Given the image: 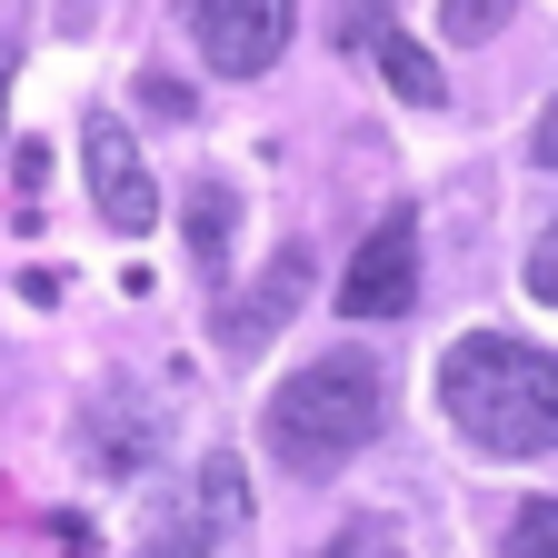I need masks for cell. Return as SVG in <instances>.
I'll list each match as a JSON object with an SVG mask.
<instances>
[{
    "instance_id": "8992f818",
    "label": "cell",
    "mask_w": 558,
    "mask_h": 558,
    "mask_svg": "<svg viewBox=\"0 0 558 558\" xmlns=\"http://www.w3.org/2000/svg\"><path fill=\"white\" fill-rule=\"evenodd\" d=\"M81 170H90V199H100V220L110 230H150L160 220V190H150V170H140V140H130V120H81Z\"/></svg>"
},
{
    "instance_id": "8fae6325",
    "label": "cell",
    "mask_w": 558,
    "mask_h": 558,
    "mask_svg": "<svg viewBox=\"0 0 558 558\" xmlns=\"http://www.w3.org/2000/svg\"><path fill=\"white\" fill-rule=\"evenodd\" d=\"M499 548H509V558H558V499H529Z\"/></svg>"
},
{
    "instance_id": "277c9868",
    "label": "cell",
    "mask_w": 558,
    "mask_h": 558,
    "mask_svg": "<svg viewBox=\"0 0 558 558\" xmlns=\"http://www.w3.org/2000/svg\"><path fill=\"white\" fill-rule=\"evenodd\" d=\"M300 300H310V240H279V250H269V269L250 279V290L209 310V339H220L230 360H259V349L300 319Z\"/></svg>"
},
{
    "instance_id": "5b68a950",
    "label": "cell",
    "mask_w": 558,
    "mask_h": 558,
    "mask_svg": "<svg viewBox=\"0 0 558 558\" xmlns=\"http://www.w3.org/2000/svg\"><path fill=\"white\" fill-rule=\"evenodd\" d=\"M190 31H199V60L220 70V81H259V70L290 50V11H279V0H199Z\"/></svg>"
},
{
    "instance_id": "30bf717a",
    "label": "cell",
    "mask_w": 558,
    "mask_h": 558,
    "mask_svg": "<svg viewBox=\"0 0 558 558\" xmlns=\"http://www.w3.org/2000/svg\"><path fill=\"white\" fill-rule=\"evenodd\" d=\"M379 70H389V90H399L409 110H439V100H449V81H439V60L418 50V40H399V31L379 40Z\"/></svg>"
},
{
    "instance_id": "3957f363",
    "label": "cell",
    "mask_w": 558,
    "mask_h": 558,
    "mask_svg": "<svg viewBox=\"0 0 558 558\" xmlns=\"http://www.w3.org/2000/svg\"><path fill=\"white\" fill-rule=\"evenodd\" d=\"M409 300H418V209L399 199V209L369 220V240L349 250V269H339V319H409Z\"/></svg>"
},
{
    "instance_id": "ac0fdd59",
    "label": "cell",
    "mask_w": 558,
    "mask_h": 558,
    "mask_svg": "<svg viewBox=\"0 0 558 558\" xmlns=\"http://www.w3.org/2000/svg\"><path fill=\"white\" fill-rule=\"evenodd\" d=\"M50 538H60V548H70V558H100V529H90V519H60V529H50Z\"/></svg>"
},
{
    "instance_id": "9c48e42d",
    "label": "cell",
    "mask_w": 558,
    "mask_h": 558,
    "mask_svg": "<svg viewBox=\"0 0 558 558\" xmlns=\"http://www.w3.org/2000/svg\"><path fill=\"white\" fill-rule=\"evenodd\" d=\"M230 180H190V259L199 279H230Z\"/></svg>"
},
{
    "instance_id": "52a82bcc",
    "label": "cell",
    "mask_w": 558,
    "mask_h": 558,
    "mask_svg": "<svg viewBox=\"0 0 558 558\" xmlns=\"http://www.w3.org/2000/svg\"><path fill=\"white\" fill-rule=\"evenodd\" d=\"M190 529H199L209 548L250 538V478H240V459H230V449H209V459H199V499H190Z\"/></svg>"
},
{
    "instance_id": "d6986e66",
    "label": "cell",
    "mask_w": 558,
    "mask_h": 558,
    "mask_svg": "<svg viewBox=\"0 0 558 558\" xmlns=\"http://www.w3.org/2000/svg\"><path fill=\"white\" fill-rule=\"evenodd\" d=\"M529 150H538V160H548V170H558V100H548V110H538V130H529Z\"/></svg>"
},
{
    "instance_id": "2e32d148",
    "label": "cell",
    "mask_w": 558,
    "mask_h": 558,
    "mask_svg": "<svg viewBox=\"0 0 558 558\" xmlns=\"http://www.w3.org/2000/svg\"><path fill=\"white\" fill-rule=\"evenodd\" d=\"M150 558H209V538H199V529H190V519H170V529H160V538H150Z\"/></svg>"
},
{
    "instance_id": "ffe728a7",
    "label": "cell",
    "mask_w": 558,
    "mask_h": 558,
    "mask_svg": "<svg viewBox=\"0 0 558 558\" xmlns=\"http://www.w3.org/2000/svg\"><path fill=\"white\" fill-rule=\"evenodd\" d=\"M11 70H21V40L0 31V100H11Z\"/></svg>"
},
{
    "instance_id": "7c38bea8",
    "label": "cell",
    "mask_w": 558,
    "mask_h": 558,
    "mask_svg": "<svg viewBox=\"0 0 558 558\" xmlns=\"http://www.w3.org/2000/svg\"><path fill=\"white\" fill-rule=\"evenodd\" d=\"M140 100H150L160 120H199V90L180 81V70H160V60H150V70H140Z\"/></svg>"
},
{
    "instance_id": "6da1fadb",
    "label": "cell",
    "mask_w": 558,
    "mask_h": 558,
    "mask_svg": "<svg viewBox=\"0 0 558 558\" xmlns=\"http://www.w3.org/2000/svg\"><path fill=\"white\" fill-rule=\"evenodd\" d=\"M439 409L478 459H538V449H558V360L538 339L469 329L439 360Z\"/></svg>"
},
{
    "instance_id": "4fadbf2b",
    "label": "cell",
    "mask_w": 558,
    "mask_h": 558,
    "mask_svg": "<svg viewBox=\"0 0 558 558\" xmlns=\"http://www.w3.org/2000/svg\"><path fill=\"white\" fill-rule=\"evenodd\" d=\"M529 300H538V310H558V220L529 240Z\"/></svg>"
},
{
    "instance_id": "44dd1931",
    "label": "cell",
    "mask_w": 558,
    "mask_h": 558,
    "mask_svg": "<svg viewBox=\"0 0 558 558\" xmlns=\"http://www.w3.org/2000/svg\"><path fill=\"white\" fill-rule=\"evenodd\" d=\"M319 558H349V529H339V538H329V548H319Z\"/></svg>"
},
{
    "instance_id": "ba28073f",
    "label": "cell",
    "mask_w": 558,
    "mask_h": 558,
    "mask_svg": "<svg viewBox=\"0 0 558 558\" xmlns=\"http://www.w3.org/2000/svg\"><path fill=\"white\" fill-rule=\"evenodd\" d=\"M81 449H90L100 469H140V449H150V418H140L130 389H100V399L81 409Z\"/></svg>"
},
{
    "instance_id": "5bb4252c",
    "label": "cell",
    "mask_w": 558,
    "mask_h": 558,
    "mask_svg": "<svg viewBox=\"0 0 558 558\" xmlns=\"http://www.w3.org/2000/svg\"><path fill=\"white\" fill-rule=\"evenodd\" d=\"M459 40H478V31H499V0H449V11H439Z\"/></svg>"
},
{
    "instance_id": "7a4b0ae2",
    "label": "cell",
    "mask_w": 558,
    "mask_h": 558,
    "mask_svg": "<svg viewBox=\"0 0 558 558\" xmlns=\"http://www.w3.org/2000/svg\"><path fill=\"white\" fill-rule=\"evenodd\" d=\"M379 429H389V369L369 360V349H329V360L290 369L269 389V418H259L269 459L290 478H339Z\"/></svg>"
},
{
    "instance_id": "e0dca14e",
    "label": "cell",
    "mask_w": 558,
    "mask_h": 558,
    "mask_svg": "<svg viewBox=\"0 0 558 558\" xmlns=\"http://www.w3.org/2000/svg\"><path fill=\"white\" fill-rule=\"evenodd\" d=\"M11 180H21V190H40V180H50V150H40V140H21V150H11Z\"/></svg>"
},
{
    "instance_id": "9a60e30c",
    "label": "cell",
    "mask_w": 558,
    "mask_h": 558,
    "mask_svg": "<svg viewBox=\"0 0 558 558\" xmlns=\"http://www.w3.org/2000/svg\"><path fill=\"white\" fill-rule=\"evenodd\" d=\"M349 558H399V538H389V519H349Z\"/></svg>"
}]
</instances>
